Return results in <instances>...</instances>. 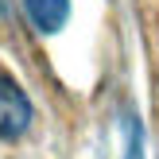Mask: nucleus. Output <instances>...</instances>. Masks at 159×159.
I'll return each instance as SVG.
<instances>
[{"mask_svg": "<svg viewBox=\"0 0 159 159\" xmlns=\"http://www.w3.org/2000/svg\"><path fill=\"white\" fill-rule=\"evenodd\" d=\"M31 124V101L12 78L0 74V140H16L23 136Z\"/></svg>", "mask_w": 159, "mask_h": 159, "instance_id": "f257e3e1", "label": "nucleus"}, {"mask_svg": "<svg viewBox=\"0 0 159 159\" xmlns=\"http://www.w3.org/2000/svg\"><path fill=\"white\" fill-rule=\"evenodd\" d=\"M23 12L39 35H54L70 20V0H23Z\"/></svg>", "mask_w": 159, "mask_h": 159, "instance_id": "f03ea898", "label": "nucleus"}]
</instances>
